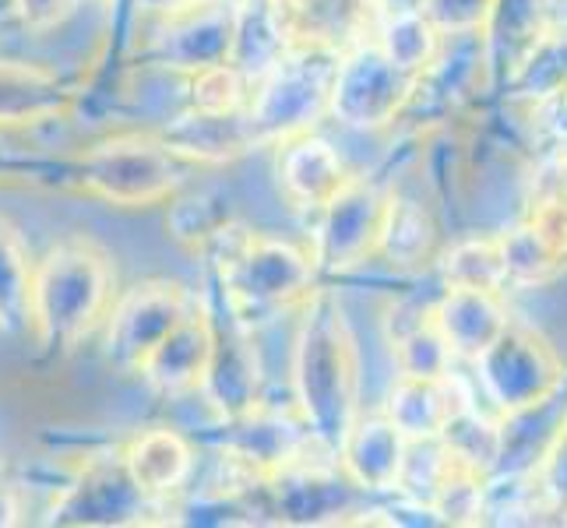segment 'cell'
<instances>
[{"label": "cell", "instance_id": "obj_1", "mask_svg": "<svg viewBox=\"0 0 567 528\" xmlns=\"http://www.w3.org/2000/svg\"><path fill=\"white\" fill-rule=\"evenodd\" d=\"M300 328L292 342V405L297 420L331 455L360 416V356L336 292L310 289L300 303Z\"/></svg>", "mask_w": 567, "mask_h": 528}, {"label": "cell", "instance_id": "obj_2", "mask_svg": "<svg viewBox=\"0 0 567 528\" xmlns=\"http://www.w3.org/2000/svg\"><path fill=\"white\" fill-rule=\"evenodd\" d=\"M202 253L212 258L219 292L229 314L250 331L282 318L289 307L307 300L318 268L310 253L286 240L258 237L240 222H229Z\"/></svg>", "mask_w": 567, "mask_h": 528}, {"label": "cell", "instance_id": "obj_3", "mask_svg": "<svg viewBox=\"0 0 567 528\" xmlns=\"http://www.w3.org/2000/svg\"><path fill=\"white\" fill-rule=\"evenodd\" d=\"M110 307V265L92 240H64L32 265V331L50 349H71Z\"/></svg>", "mask_w": 567, "mask_h": 528}, {"label": "cell", "instance_id": "obj_4", "mask_svg": "<svg viewBox=\"0 0 567 528\" xmlns=\"http://www.w3.org/2000/svg\"><path fill=\"white\" fill-rule=\"evenodd\" d=\"M336 61L339 56L315 50H286L279 64L250 85L244 121L254 145H282L297 134L315 131L321 116H328Z\"/></svg>", "mask_w": 567, "mask_h": 528}, {"label": "cell", "instance_id": "obj_5", "mask_svg": "<svg viewBox=\"0 0 567 528\" xmlns=\"http://www.w3.org/2000/svg\"><path fill=\"white\" fill-rule=\"evenodd\" d=\"M74 176L95 198L113 205H159L184 184L181 155L159 138L124 134L89 148L74 163Z\"/></svg>", "mask_w": 567, "mask_h": 528}, {"label": "cell", "instance_id": "obj_6", "mask_svg": "<svg viewBox=\"0 0 567 528\" xmlns=\"http://www.w3.org/2000/svg\"><path fill=\"white\" fill-rule=\"evenodd\" d=\"M423 74L402 71L381 53L374 39L346 50L336 61L328 95V116L353 131L388 127L416 95Z\"/></svg>", "mask_w": 567, "mask_h": 528}, {"label": "cell", "instance_id": "obj_7", "mask_svg": "<svg viewBox=\"0 0 567 528\" xmlns=\"http://www.w3.org/2000/svg\"><path fill=\"white\" fill-rule=\"evenodd\" d=\"M480 381L504 416L533 413V408L546 405L564 381V366L557 352L539 339L533 328L507 324L504 335L476 360Z\"/></svg>", "mask_w": 567, "mask_h": 528}, {"label": "cell", "instance_id": "obj_8", "mask_svg": "<svg viewBox=\"0 0 567 528\" xmlns=\"http://www.w3.org/2000/svg\"><path fill=\"white\" fill-rule=\"evenodd\" d=\"M190 303V292L169 279H148L131 286L110 310L103 339L106 360L124 374H138L145 356L181 324Z\"/></svg>", "mask_w": 567, "mask_h": 528}, {"label": "cell", "instance_id": "obj_9", "mask_svg": "<svg viewBox=\"0 0 567 528\" xmlns=\"http://www.w3.org/2000/svg\"><path fill=\"white\" fill-rule=\"evenodd\" d=\"M388 201L391 198L381 194L374 184L349 176L336 198L318 211L321 222L315 232V247H310L315 268L342 276V271L367 261L370 253H378Z\"/></svg>", "mask_w": 567, "mask_h": 528}, {"label": "cell", "instance_id": "obj_10", "mask_svg": "<svg viewBox=\"0 0 567 528\" xmlns=\"http://www.w3.org/2000/svg\"><path fill=\"white\" fill-rule=\"evenodd\" d=\"M268 11L289 50L342 56L378 35L388 0H268Z\"/></svg>", "mask_w": 567, "mask_h": 528}, {"label": "cell", "instance_id": "obj_11", "mask_svg": "<svg viewBox=\"0 0 567 528\" xmlns=\"http://www.w3.org/2000/svg\"><path fill=\"white\" fill-rule=\"evenodd\" d=\"M208 314H212V360L198 391L215 416L226 423H240L244 416L258 413L261 402L258 349H254L250 328L233 318L226 303L223 310L208 307Z\"/></svg>", "mask_w": 567, "mask_h": 528}, {"label": "cell", "instance_id": "obj_12", "mask_svg": "<svg viewBox=\"0 0 567 528\" xmlns=\"http://www.w3.org/2000/svg\"><path fill=\"white\" fill-rule=\"evenodd\" d=\"M233 4L223 0H190V4L152 11L159 18L145 56L152 64L194 74L202 68L223 64L233 35Z\"/></svg>", "mask_w": 567, "mask_h": 528}, {"label": "cell", "instance_id": "obj_13", "mask_svg": "<svg viewBox=\"0 0 567 528\" xmlns=\"http://www.w3.org/2000/svg\"><path fill=\"white\" fill-rule=\"evenodd\" d=\"M212 360V314L205 300H194L181 324L155 345L138 374L163 398H181L198 391Z\"/></svg>", "mask_w": 567, "mask_h": 528}, {"label": "cell", "instance_id": "obj_14", "mask_svg": "<svg viewBox=\"0 0 567 528\" xmlns=\"http://www.w3.org/2000/svg\"><path fill=\"white\" fill-rule=\"evenodd\" d=\"M430 314H434V324L441 328L452 356L468 363H476L512 324L501 292L473 286H447L444 297L430 307Z\"/></svg>", "mask_w": 567, "mask_h": 528}, {"label": "cell", "instance_id": "obj_15", "mask_svg": "<svg viewBox=\"0 0 567 528\" xmlns=\"http://www.w3.org/2000/svg\"><path fill=\"white\" fill-rule=\"evenodd\" d=\"M276 169L282 194L303 211H321L349 180V169L339 159V152L324 138H318L315 131L282 142Z\"/></svg>", "mask_w": 567, "mask_h": 528}, {"label": "cell", "instance_id": "obj_16", "mask_svg": "<svg viewBox=\"0 0 567 528\" xmlns=\"http://www.w3.org/2000/svg\"><path fill=\"white\" fill-rule=\"evenodd\" d=\"M342 476L367 494L395 490L399 468L405 458V437L395 429L384 413L381 416H357L349 434L339 444Z\"/></svg>", "mask_w": 567, "mask_h": 528}, {"label": "cell", "instance_id": "obj_17", "mask_svg": "<svg viewBox=\"0 0 567 528\" xmlns=\"http://www.w3.org/2000/svg\"><path fill=\"white\" fill-rule=\"evenodd\" d=\"M465 402V395L455 387L452 374L447 377H405L391 384L384 416L395 423V429L405 441H426L441 437L447 420L455 416V408Z\"/></svg>", "mask_w": 567, "mask_h": 528}, {"label": "cell", "instance_id": "obj_18", "mask_svg": "<svg viewBox=\"0 0 567 528\" xmlns=\"http://www.w3.org/2000/svg\"><path fill=\"white\" fill-rule=\"evenodd\" d=\"M148 497L131 483L124 462L95 468L78 486H71L68 497L53 507V521L71 525H110L127 521V515H142Z\"/></svg>", "mask_w": 567, "mask_h": 528}, {"label": "cell", "instance_id": "obj_19", "mask_svg": "<svg viewBox=\"0 0 567 528\" xmlns=\"http://www.w3.org/2000/svg\"><path fill=\"white\" fill-rule=\"evenodd\" d=\"M121 462L127 468L131 483L138 486L148 500H163L169 494H177L187 483L190 468H194V447L177 434V429L155 426L127 444Z\"/></svg>", "mask_w": 567, "mask_h": 528}, {"label": "cell", "instance_id": "obj_20", "mask_svg": "<svg viewBox=\"0 0 567 528\" xmlns=\"http://www.w3.org/2000/svg\"><path fill=\"white\" fill-rule=\"evenodd\" d=\"M155 138L187 163H229L240 159L244 152L258 148L250 138L244 113L212 116V113L187 110L177 121H169Z\"/></svg>", "mask_w": 567, "mask_h": 528}, {"label": "cell", "instance_id": "obj_21", "mask_svg": "<svg viewBox=\"0 0 567 528\" xmlns=\"http://www.w3.org/2000/svg\"><path fill=\"white\" fill-rule=\"evenodd\" d=\"M286 50L289 46L276 25V18L268 11V0H244V4H237V11H233V35H229L226 64L237 68L254 85L268 68L279 64V56Z\"/></svg>", "mask_w": 567, "mask_h": 528}, {"label": "cell", "instance_id": "obj_22", "mask_svg": "<svg viewBox=\"0 0 567 528\" xmlns=\"http://www.w3.org/2000/svg\"><path fill=\"white\" fill-rule=\"evenodd\" d=\"M391 352L395 366L405 377H447L455 366L452 349H447L441 328L434 324L430 310H413V321L402 324L391 314Z\"/></svg>", "mask_w": 567, "mask_h": 528}, {"label": "cell", "instance_id": "obj_23", "mask_svg": "<svg viewBox=\"0 0 567 528\" xmlns=\"http://www.w3.org/2000/svg\"><path fill=\"white\" fill-rule=\"evenodd\" d=\"M0 331H32V261L18 229L0 215Z\"/></svg>", "mask_w": 567, "mask_h": 528}, {"label": "cell", "instance_id": "obj_24", "mask_svg": "<svg viewBox=\"0 0 567 528\" xmlns=\"http://www.w3.org/2000/svg\"><path fill=\"white\" fill-rule=\"evenodd\" d=\"M64 106L61 85L35 68L0 64V124H32Z\"/></svg>", "mask_w": 567, "mask_h": 528}, {"label": "cell", "instance_id": "obj_25", "mask_svg": "<svg viewBox=\"0 0 567 528\" xmlns=\"http://www.w3.org/2000/svg\"><path fill=\"white\" fill-rule=\"evenodd\" d=\"M374 43L381 46V53L388 56L391 64H399L402 71L423 74L430 64L437 61L441 32L430 25L416 8H405V11H388L384 14Z\"/></svg>", "mask_w": 567, "mask_h": 528}, {"label": "cell", "instance_id": "obj_26", "mask_svg": "<svg viewBox=\"0 0 567 528\" xmlns=\"http://www.w3.org/2000/svg\"><path fill=\"white\" fill-rule=\"evenodd\" d=\"M501 253H504L507 282H515V286L550 282L567 265V253H560L557 244L546 237L533 219H525L512 232H501Z\"/></svg>", "mask_w": 567, "mask_h": 528}, {"label": "cell", "instance_id": "obj_27", "mask_svg": "<svg viewBox=\"0 0 567 528\" xmlns=\"http://www.w3.org/2000/svg\"><path fill=\"white\" fill-rule=\"evenodd\" d=\"M437 244V229L434 219L426 215L423 205L416 201H388V215H384V229L378 240V253L391 265H420L423 258H430V250Z\"/></svg>", "mask_w": 567, "mask_h": 528}, {"label": "cell", "instance_id": "obj_28", "mask_svg": "<svg viewBox=\"0 0 567 528\" xmlns=\"http://www.w3.org/2000/svg\"><path fill=\"white\" fill-rule=\"evenodd\" d=\"M229 222H237V219H233L226 194L212 187L194 190L187 198H177L166 219L173 240H181L184 247H194V250H205Z\"/></svg>", "mask_w": 567, "mask_h": 528}, {"label": "cell", "instance_id": "obj_29", "mask_svg": "<svg viewBox=\"0 0 567 528\" xmlns=\"http://www.w3.org/2000/svg\"><path fill=\"white\" fill-rule=\"evenodd\" d=\"M441 441L462 465L476 468V473H486L504 452V429L486 416H480L476 408L468 405V398L455 408V416L447 420Z\"/></svg>", "mask_w": 567, "mask_h": 528}, {"label": "cell", "instance_id": "obj_30", "mask_svg": "<svg viewBox=\"0 0 567 528\" xmlns=\"http://www.w3.org/2000/svg\"><path fill=\"white\" fill-rule=\"evenodd\" d=\"M441 276H444V286H473V289H497L501 292L507 286L501 237L455 244L444 253Z\"/></svg>", "mask_w": 567, "mask_h": 528}, {"label": "cell", "instance_id": "obj_31", "mask_svg": "<svg viewBox=\"0 0 567 528\" xmlns=\"http://www.w3.org/2000/svg\"><path fill=\"white\" fill-rule=\"evenodd\" d=\"M247 100H250V82L226 61L190 74L187 110H194V113H212V116L244 113Z\"/></svg>", "mask_w": 567, "mask_h": 528}, {"label": "cell", "instance_id": "obj_32", "mask_svg": "<svg viewBox=\"0 0 567 528\" xmlns=\"http://www.w3.org/2000/svg\"><path fill=\"white\" fill-rule=\"evenodd\" d=\"M501 0H420L416 11L441 35H473L491 25Z\"/></svg>", "mask_w": 567, "mask_h": 528}, {"label": "cell", "instance_id": "obj_33", "mask_svg": "<svg viewBox=\"0 0 567 528\" xmlns=\"http://www.w3.org/2000/svg\"><path fill=\"white\" fill-rule=\"evenodd\" d=\"M539 483H543V490L550 494L564 507V511H567V426L557 429V437L543 452Z\"/></svg>", "mask_w": 567, "mask_h": 528}, {"label": "cell", "instance_id": "obj_34", "mask_svg": "<svg viewBox=\"0 0 567 528\" xmlns=\"http://www.w3.org/2000/svg\"><path fill=\"white\" fill-rule=\"evenodd\" d=\"M14 14L32 32H50L78 8V0H11Z\"/></svg>", "mask_w": 567, "mask_h": 528}, {"label": "cell", "instance_id": "obj_35", "mask_svg": "<svg viewBox=\"0 0 567 528\" xmlns=\"http://www.w3.org/2000/svg\"><path fill=\"white\" fill-rule=\"evenodd\" d=\"M22 521V504H18L14 486L0 483V528H11Z\"/></svg>", "mask_w": 567, "mask_h": 528}, {"label": "cell", "instance_id": "obj_36", "mask_svg": "<svg viewBox=\"0 0 567 528\" xmlns=\"http://www.w3.org/2000/svg\"><path fill=\"white\" fill-rule=\"evenodd\" d=\"M145 11H169V8H181V4H190V0H138Z\"/></svg>", "mask_w": 567, "mask_h": 528}, {"label": "cell", "instance_id": "obj_37", "mask_svg": "<svg viewBox=\"0 0 567 528\" xmlns=\"http://www.w3.org/2000/svg\"><path fill=\"white\" fill-rule=\"evenodd\" d=\"M550 198H560V201H567V163H564V176H560V184H557V190L550 194Z\"/></svg>", "mask_w": 567, "mask_h": 528}]
</instances>
